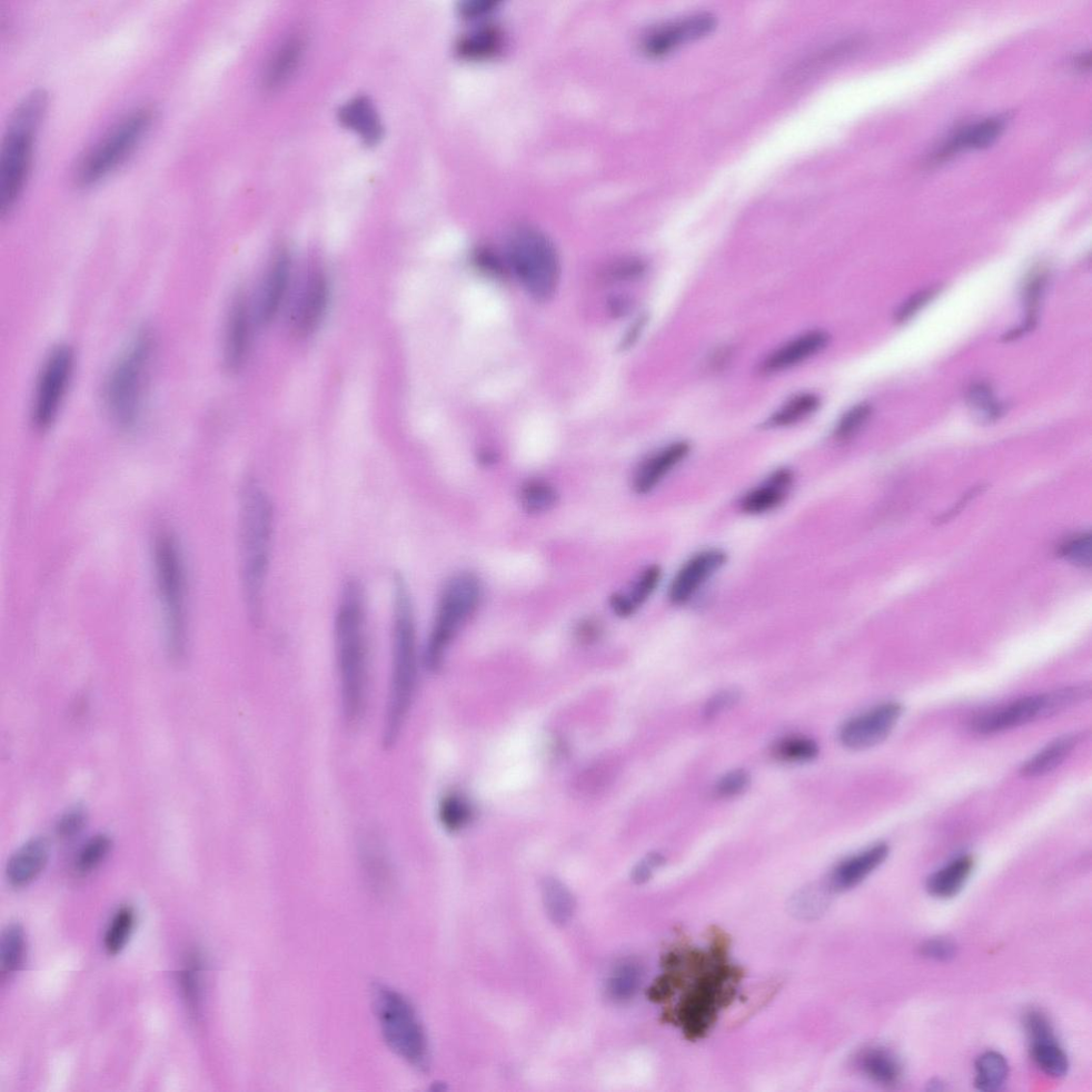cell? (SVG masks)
<instances>
[{
  "label": "cell",
  "mask_w": 1092,
  "mask_h": 1092,
  "mask_svg": "<svg viewBox=\"0 0 1092 1092\" xmlns=\"http://www.w3.org/2000/svg\"><path fill=\"white\" fill-rule=\"evenodd\" d=\"M76 366L75 352L59 345L47 354L39 370L32 401L31 418L37 430L45 431L55 424L71 389Z\"/></svg>",
  "instance_id": "cell-12"
},
{
  "label": "cell",
  "mask_w": 1092,
  "mask_h": 1092,
  "mask_svg": "<svg viewBox=\"0 0 1092 1092\" xmlns=\"http://www.w3.org/2000/svg\"><path fill=\"white\" fill-rule=\"evenodd\" d=\"M507 255L511 271L533 299L551 300L561 275L559 254L551 238L537 227L520 225L509 237Z\"/></svg>",
  "instance_id": "cell-7"
},
{
  "label": "cell",
  "mask_w": 1092,
  "mask_h": 1092,
  "mask_svg": "<svg viewBox=\"0 0 1092 1092\" xmlns=\"http://www.w3.org/2000/svg\"><path fill=\"white\" fill-rule=\"evenodd\" d=\"M544 905L550 919L556 925L564 926L571 921L575 900L563 883L555 878L544 880L542 887Z\"/></svg>",
  "instance_id": "cell-32"
},
{
  "label": "cell",
  "mask_w": 1092,
  "mask_h": 1092,
  "mask_svg": "<svg viewBox=\"0 0 1092 1092\" xmlns=\"http://www.w3.org/2000/svg\"><path fill=\"white\" fill-rule=\"evenodd\" d=\"M819 746L816 741L808 738L791 737L783 739L773 744V757L782 762L803 763L816 759L819 756Z\"/></svg>",
  "instance_id": "cell-39"
},
{
  "label": "cell",
  "mask_w": 1092,
  "mask_h": 1092,
  "mask_svg": "<svg viewBox=\"0 0 1092 1092\" xmlns=\"http://www.w3.org/2000/svg\"><path fill=\"white\" fill-rule=\"evenodd\" d=\"M662 580V570L657 564L649 565L635 580L628 592H615L610 599V607L620 618H629L642 607L657 591Z\"/></svg>",
  "instance_id": "cell-24"
},
{
  "label": "cell",
  "mask_w": 1092,
  "mask_h": 1092,
  "mask_svg": "<svg viewBox=\"0 0 1092 1092\" xmlns=\"http://www.w3.org/2000/svg\"><path fill=\"white\" fill-rule=\"evenodd\" d=\"M920 950L923 957L935 961H949L957 952L954 943L945 938L930 939L923 943Z\"/></svg>",
  "instance_id": "cell-53"
},
{
  "label": "cell",
  "mask_w": 1092,
  "mask_h": 1092,
  "mask_svg": "<svg viewBox=\"0 0 1092 1092\" xmlns=\"http://www.w3.org/2000/svg\"><path fill=\"white\" fill-rule=\"evenodd\" d=\"M750 774L746 770L737 769L724 774L715 786V795L719 798H733L740 796L750 786Z\"/></svg>",
  "instance_id": "cell-47"
},
{
  "label": "cell",
  "mask_w": 1092,
  "mask_h": 1092,
  "mask_svg": "<svg viewBox=\"0 0 1092 1092\" xmlns=\"http://www.w3.org/2000/svg\"><path fill=\"white\" fill-rule=\"evenodd\" d=\"M49 851V844L44 838H35L25 843L8 861L6 876L9 885L15 889L32 885L45 870Z\"/></svg>",
  "instance_id": "cell-21"
},
{
  "label": "cell",
  "mask_w": 1092,
  "mask_h": 1092,
  "mask_svg": "<svg viewBox=\"0 0 1092 1092\" xmlns=\"http://www.w3.org/2000/svg\"><path fill=\"white\" fill-rule=\"evenodd\" d=\"M498 0H468L461 5V13L466 17L481 16L492 12Z\"/></svg>",
  "instance_id": "cell-55"
},
{
  "label": "cell",
  "mask_w": 1092,
  "mask_h": 1092,
  "mask_svg": "<svg viewBox=\"0 0 1092 1092\" xmlns=\"http://www.w3.org/2000/svg\"><path fill=\"white\" fill-rule=\"evenodd\" d=\"M741 697L738 689H726L715 694L704 708V718L707 720L717 718L720 714L737 707Z\"/></svg>",
  "instance_id": "cell-49"
},
{
  "label": "cell",
  "mask_w": 1092,
  "mask_h": 1092,
  "mask_svg": "<svg viewBox=\"0 0 1092 1092\" xmlns=\"http://www.w3.org/2000/svg\"><path fill=\"white\" fill-rule=\"evenodd\" d=\"M47 95L34 91L19 102L9 121L0 148V216L14 211L31 172L34 144L46 112Z\"/></svg>",
  "instance_id": "cell-5"
},
{
  "label": "cell",
  "mask_w": 1092,
  "mask_h": 1092,
  "mask_svg": "<svg viewBox=\"0 0 1092 1092\" xmlns=\"http://www.w3.org/2000/svg\"><path fill=\"white\" fill-rule=\"evenodd\" d=\"M902 714L900 704L887 702L848 720L840 731L841 742L851 750H866L886 741Z\"/></svg>",
  "instance_id": "cell-13"
},
{
  "label": "cell",
  "mask_w": 1092,
  "mask_h": 1092,
  "mask_svg": "<svg viewBox=\"0 0 1092 1092\" xmlns=\"http://www.w3.org/2000/svg\"><path fill=\"white\" fill-rule=\"evenodd\" d=\"M503 43L504 37L500 28L481 26L462 37L458 51L464 57L481 59L500 52Z\"/></svg>",
  "instance_id": "cell-30"
},
{
  "label": "cell",
  "mask_w": 1092,
  "mask_h": 1092,
  "mask_svg": "<svg viewBox=\"0 0 1092 1092\" xmlns=\"http://www.w3.org/2000/svg\"><path fill=\"white\" fill-rule=\"evenodd\" d=\"M728 560L720 549H708L693 555L675 574L668 598L674 605L689 603Z\"/></svg>",
  "instance_id": "cell-15"
},
{
  "label": "cell",
  "mask_w": 1092,
  "mask_h": 1092,
  "mask_svg": "<svg viewBox=\"0 0 1092 1092\" xmlns=\"http://www.w3.org/2000/svg\"><path fill=\"white\" fill-rule=\"evenodd\" d=\"M690 453V445L681 441L648 456L633 476L632 488L635 493H651L667 476L681 464Z\"/></svg>",
  "instance_id": "cell-18"
},
{
  "label": "cell",
  "mask_w": 1092,
  "mask_h": 1092,
  "mask_svg": "<svg viewBox=\"0 0 1092 1092\" xmlns=\"http://www.w3.org/2000/svg\"><path fill=\"white\" fill-rule=\"evenodd\" d=\"M480 458H481V461L483 462L484 464L494 463V461L496 459L494 453L486 452V451H484L481 454Z\"/></svg>",
  "instance_id": "cell-59"
},
{
  "label": "cell",
  "mask_w": 1092,
  "mask_h": 1092,
  "mask_svg": "<svg viewBox=\"0 0 1092 1092\" xmlns=\"http://www.w3.org/2000/svg\"><path fill=\"white\" fill-rule=\"evenodd\" d=\"M967 402L972 413L981 423H994L1005 413V405L996 400L991 386L985 382H977L970 386Z\"/></svg>",
  "instance_id": "cell-37"
},
{
  "label": "cell",
  "mask_w": 1092,
  "mask_h": 1092,
  "mask_svg": "<svg viewBox=\"0 0 1092 1092\" xmlns=\"http://www.w3.org/2000/svg\"><path fill=\"white\" fill-rule=\"evenodd\" d=\"M859 1066L863 1074L882 1086H897L902 1078L899 1059L887 1049L867 1050L859 1059Z\"/></svg>",
  "instance_id": "cell-27"
},
{
  "label": "cell",
  "mask_w": 1092,
  "mask_h": 1092,
  "mask_svg": "<svg viewBox=\"0 0 1092 1092\" xmlns=\"http://www.w3.org/2000/svg\"><path fill=\"white\" fill-rule=\"evenodd\" d=\"M329 301V286L325 275L320 272L312 273L298 298L293 312V329L298 336L307 337L320 326Z\"/></svg>",
  "instance_id": "cell-17"
},
{
  "label": "cell",
  "mask_w": 1092,
  "mask_h": 1092,
  "mask_svg": "<svg viewBox=\"0 0 1092 1092\" xmlns=\"http://www.w3.org/2000/svg\"><path fill=\"white\" fill-rule=\"evenodd\" d=\"M113 849V840L107 835H97L89 840L76 859V870L84 873L92 872L107 859Z\"/></svg>",
  "instance_id": "cell-41"
},
{
  "label": "cell",
  "mask_w": 1092,
  "mask_h": 1092,
  "mask_svg": "<svg viewBox=\"0 0 1092 1092\" xmlns=\"http://www.w3.org/2000/svg\"><path fill=\"white\" fill-rule=\"evenodd\" d=\"M1060 558L1081 568H1089L1092 561V537L1081 533L1060 546Z\"/></svg>",
  "instance_id": "cell-44"
},
{
  "label": "cell",
  "mask_w": 1092,
  "mask_h": 1092,
  "mask_svg": "<svg viewBox=\"0 0 1092 1092\" xmlns=\"http://www.w3.org/2000/svg\"><path fill=\"white\" fill-rule=\"evenodd\" d=\"M716 26V17L708 13L680 16L655 26L645 34L641 47L650 56L666 55L682 44L710 34Z\"/></svg>",
  "instance_id": "cell-14"
},
{
  "label": "cell",
  "mask_w": 1092,
  "mask_h": 1092,
  "mask_svg": "<svg viewBox=\"0 0 1092 1092\" xmlns=\"http://www.w3.org/2000/svg\"><path fill=\"white\" fill-rule=\"evenodd\" d=\"M631 309L632 301L630 300V298L622 295L612 296L610 298L609 311L612 315V317H614V319H621V317L628 315Z\"/></svg>",
  "instance_id": "cell-57"
},
{
  "label": "cell",
  "mask_w": 1092,
  "mask_h": 1092,
  "mask_svg": "<svg viewBox=\"0 0 1092 1092\" xmlns=\"http://www.w3.org/2000/svg\"><path fill=\"white\" fill-rule=\"evenodd\" d=\"M392 671L384 722V747L399 740L408 718L419 675L418 639L408 583L401 574L393 579Z\"/></svg>",
  "instance_id": "cell-1"
},
{
  "label": "cell",
  "mask_w": 1092,
  "mask_h": 1092,
  "mask_svg": "<svg viewBox=\"0 0 1092 1092\" xmlns=\"http://www.w3.org/2000/svg\"><path fill=\"white\" fill-rule=\"evenodd\" d=\"M440 818L443 825L449 830L455 831L466 825L471 818V809L461 797L451 795L441 804Z\"/></svg>",
  "instance_id": "cell-45"
},
{
  "label": "cell",
  "mask_w": 1092,
  "mask_h": 1092,
  "mask_svg": "<svg viewBox=\"0 0 1092 1092\" xmlns=\"http://www.w3.org/2000/svg\"><path fill=\"white\" fill-rule=\"evenodd\" d=\"M1007 118L1002 116L988 117L984 121L968 126L941 148L936 158H947L966 148H984L994 143L1004 131Z\"/></svg>",
  "instance_id": "cell-25"
},
{
  "label": "cell",
  "mask_w": 1092,
  "mask_h": 1092,
  "mask_svg": "<svg viewBox=\"0 0 1092 1092\" xmlns=\"http://www.w3.org/2000/svg\"><path fill=\"white\" fill-rule=\"evenodd\" d=\"M647 264L640 258H625L611 265L605 272V279L611 282H627L639 279L647 272Z\"/></svg>",
  "instance_id": "cell-46"
},
{
  "label": "cell",
  "mask_w": 1092,
  "mask_h": 1092,
  "mask_svg": "<svg viewBox=\"0 0 1092 1092\" xmlns=\"http://www.w3.org/2000/svg\"><path fill=\"white\" fill-rule=\"evenodd\" d=\"M250 335L249 306L243 295H236L227 312L224 330L223 361L228 372L243 369L249 353Z\"/></svg>",
  "instance_id": "cell-16"
},
{
  "label": "cell",
  "mask_w": 1092,
  "mask_h": 1092,
  "mask_svg": "<svg viewBox=\"0 0 1092 1092\" xmlns=\"http://www.w3.org/2000/svg\"><path fill=\"white\" fill-rule=\"evenodd\" d=\"M154 567L168 649L175 661H181L187 648V574L181 545L173 534L163 533L156 538Z\"/></svg>",
  "instance_id": "cell-6"
},
{
  "label": "cell",
  "mask_w": 1092,
  "mask_h": 1092,
  "mask_svg": "<svg viewBox=\"0 0 1092 1092\" xmlns=\"http://www.w3.org/2000/svg\"><path fill=\"white\" fill-rule=\"evenodd\" d=\"M1079 739L1078 734H1072L1052 741L1025 764L1021 773L1026 777H1040L1055 770L1075 750Z\"/></svg>",
  "instance_id": "cell-28"
},
{
  "label": "cell",
  "mask_w": 1092,
  "mask_h": 1092,
  "mask_svg": "<svg viewBox=\"0 0 1092 1092\" xmlns=\"http://www.w3.org/2000/svg\"><path fill=\"white\" fill-rule=\"evenodd\" d=\"M648 315L642 314L637 321L633 323V325L630 326V329L623 336V339L619 345V350L621 351H627L631 350L632 347L637 343L642 331L644 330L645 325H647L648 324Z\"/></svg>",
  "instance_id": "cell-54"
},
{
  "label": "cell",
  "mask_w": 1092,
  "mask_h": 1092,
  "mask_svg": "<svg viewBox=\"0 0 1092 1092\" xmlns=\"http://www.w3.org/2000/svg\"><path fill=\"white\" fill-rule=\"evenodd\" d=\"M1031 1057L1047 1076L1062 1078L1068 1074L1069 1059L1056 1039L1030 1042Z\"/></svg>",
  "instance_id": "cell-36"
},
{
  "label": "cell",
  "mask_w": 1092,
  "mask_h": 1092,
  "mask_svg": "<svg viewBox=\"0 0 1092 1092\" xmlns=\"http://www.w3.org/2000/svg\"><path fill=\"white\" fill-rule=\"evenodd\" d=\"M87 825V813L83 808H73L59 819L56 825L57 835L63 839H71L81 833Z\"/></svg>",
  "instance_id": "cell-50"
},
{
  "label": "cell",
  "mask_w": 1092,
  "mask_h": 1092,
  "mask_svg": "<svg viewBox=\"0 0 1092 1092\" xmlns=\"http://www.w3.org/2000/svg\"><path fill=\"white\" fill-rule=\"evenodd\" d=\"M600 627L599 624L592 620H585L580 623L578 628V635L580 639L585 641L594 640L599 637Z\"/></svg>",
  "instance_id": "cell-58"
},
{
  "label": "cell",
  "mask_w": 1092,
  "mask_h": 1092,
  "mask_svg": "<svg viewBox=\"0 0 1092 1092\" xmlns=\"http://www.w3.org/2000/svg\"><path fill=\"white\" fill-rule=\"evenodd\" d=\"M940 293L938 287H931L925 291H922L913 295L910 299L903 302L896 314V322L897 324L907 323L912 317H915L920 310L927 305L933 298Z\"/></svg>",
  "instance_id": "cell-51"
},
{
  "label": "cell",
  "mask_w": 1092,
  "mask_h": 1092,
  "mask_svg": "<svg viewBox=\"0 0 1092 1092\" xmlns=\"http://www.w3.org/2000/svg\"><path fill=\"white\" fill-rule=\"evenodd\" d=\"M291 274V257L289 254L280 253L268 270L258 297L256 317L261 324H271L279 313L289 291Z\"/></svg>",
  "instance_id": "cell-19"
},
{
  "label": "cell",
  "mask_w": 1092,
  "mask_h": 1092,
  "mask_svg": "<svg viewBox=\"0 0 1092 1092\" xmlns=\"http://www.w3.org/2000/svg\"><path fill=\"white\" fill-rule=\"evenodd\" d=\"M334 640L344 715L347 721L355 722L364 711L367 689L366 604L362 585L355 579L343 585Z\"/></svg>",
  "instance_id": "cell-3"
},
{
  "label": "cell",
  "mask_w": 1092,
  "mask_h": 1092,
  "mask_svg": "<svg viewBox=\"0 0 1092 1092\" xmlns=\"http://www.w3.org/2000/svg\"><path fill=\"white\" fill-rule=\"evenodd\" d=\"M820 406V399L812 393H802L793 396L776 413L770 416L766 423L767 429H779L795 425L816 413Z\"/></svg>",
  "instance_id": "cell-33"
},
{
  "label": "cell",
  "mask_w": 1092,
  "mask_h": 1092,
  "mask_svg": "<svg viewBox=\"0 0 1092 1092\" xmlns=\"http://www.w3.org/2000/svg\"><path fill=\"white\" fill-rule=\"evenodd\" d=\"M1025 1028L1030 1042L1056 1039L1053 1027L1049 1018L1039 1010H1029L1025 1015Z\"/></svg>",
  "instance_id": "cell-48"
},
{
  "label": "cell",
  "mask_w": 1092,
  "mask_h": 1092,
  "mask_svg": "<svg viewBox=\"0 0 1092 1092\" xmlns=\"http://www.w3.org/2000/svg\"><path fill=\"white\" fill-rule=\"evenodd\" d=\"M663 858L659 853H652L647 859L634 870L633 878L637 883H643L651 877L652 870L662 865Z\"/></svg>",
  "instance_id": "cell-56"
},
{
  "label": "cell",
  "mask_w": 1092,
  "mask_h": 1092,
  "mask_svg": "<svg viewBox=\"0 0 1092 1092\" xmlns=\"http://www.w3.org/2000/svg\"><path fill=\"white\" fill-rule=\"evenodd\" d=\"M346 125L355 129L367 141L375 142L380 136L378 117L366 98H356L347 104L341 113Z\"/></svg>",
  "instance_id": "cell-35"
},
{
  "label": "cell",
  "mask_w": 1092,
  "mask_h": 1092,
  "mask_svg": "<svg viewBox=\"0 0 1092 1092\" xmlns=\"http://www.w3.org/2000/svg\"><path fill=\"white\" fill-rule=\"evenodd\" d=\"M473 263L478 270L486 275L495 277V279H503L506 275V268L503 261L498 254L488 249V247H480L473 254Z\"/></svg>",
  "instance_id": "cell-52"
},
{
  "label": "cell",
  "mask_w": 1092,
  "mask_h": 1092,
  "mask_svg": "<svg viewBox=\"0 0 1092 1092\" xmlns=\"http://www.w3.org/2000/svg\"><path fill=\"white\" fill-rule=\"evenodd\" d=\"M136 924V915L132 907L125 906L116 912L106 930L104 946L109 955L121 952L132 937Z\"/></svg>",
  "instance_id": "cell-38"
},
{
  "label": "cell",
  "mask_w": 1092,
  "mask_h": 1092,
  "mask_svg": "<svg viewBox=\"0 0 1092 1092\" xmlns=\"http://www.w3.org/2000/svg\"><path fill=\"white\" fill-rule=\"evenodd\" d=\"M26 935L22 925L12 923L2 933L0 941V966L3 977L12 976L24 966L26 959Z\"/></svg>",
  "instance_id": "cell-29"
},
{
  "label": "cell",
  "mask_w": 1092,
  "mask_h": 1092,
  "mask_svg": "<svg viewBox=\"0 0 1092 1092\" xmlns=\"http://www.w3.org/2000/svg\"><path fill=\"white\" fill-rule=\"evenodd\" d=\"M481 599L482 585L473 573L456 574L446 583L426 642L424 663L427 669L436 672L442 668L446 652L478 611Z\"/></svg>",
  "instance_id": "cell-8"
},
{
  "label": "cell",
  "mask_w": 1092,
  "mask_h": 1092,
  "mask_svg": "<svg viewBox=\"0 0 1092 1092\" xmlns=\"http://www.w3.org/2000/svg\"><path fill=\"white\" fill-rule=\"evenodd\" d=\"M975 861L969 856L952 860L927 880V891L933 897L948 899L959 895L971 876Z\"/></svg>",
  "instance_id": "cell-26"
},
{
  "label": "cell",
  "mask_w": 1092,
  "mask_h": 1092,
  "mask_svg": "<svg viewBox=\"0 0 1092 1092\" xmlns=\"http://www.w3.org/2000/svg\"><path fill=\"white\" fill-rule=\"evenodd\" d=\"M887 844H876L844 862L832 872L830 887L835 891L855 888L877 870L889 856Z\"/></svg>",
  "instance_id": "cell-22"
},
{
  "label": "cell",
  "mask_w": 1092,
  "mask_h": 1092,
  "mask_svg": "<svg viewBox=\"0 0 1092 1092\" xmlns=\"http://www.w3.org/2000/svg\"><path fill=\"white\" fill-rule=\"evenodd\" d=\"M519 502L526 513L542 514L556 507L559 502V493L549 481L529 480L521 485Z\"/></svg>",
  "instance_id": "cell-31"
},
{
  "label": "cell",
  "mask_w": 1092,
  "mask_h": 1092,
  "mask_svg": "<svg viewBox=\"0 0 1092 1092\" xmlns=\"http://www.w3.org/2000/svg\"><path fill=\"white\" fill-rule=\"evenodd\" d=\"M793 483V473L790 469L774 471L757 488L752 489L741 501L744 513L760 515L779 507L787 500Z\"/></svg>",
  "instance_id": "cell-23"
},
{
  "label": "cell",
  "mask_w": 1092,
  "mask_h": 1092,
  "mask_svg": "<svg viewBox=\"0 0 1092 1092\" xmlns=\"http://www.w3.org/2000/svg\"><path fill=\"white\" fill-rule=\"evenodd\" d=\"M273 532L274 509L271 496L256 481H246L240 508L241 577L247 615L253 623H260L263 618Z\"/></svg>",
  "instance_id": "cell-2"
},
{
  "label": "cell",
  "mask_w": 1092,
  "mask_h": 1092,
  "mask_svg": "<svg viewBox=\"0 0 1092 1092\" xmlns=\"http://www.w3.org/2000/svg\"><path fill=\"white\" fill-rule=\"evenodd\" d=\"M374 997L386 1044L410 1065L425 1068L429 1061V1042L410 1002L399 992L384 986H377Z\"/></svg>",
  "instance_id": "cell-10"
},
{
  "label": "cell",
  "mask_w": 1092,
  "mask_h": 1092,
  "mask_svg": "<svg viewBox=\"0 0 1092 1092\" xmlns=\"http://www.w3.org/2000/svg\"><path fill=\"white\" fill-rule=\"evenodd\" d=\"M829 341L830 336L825 331L814 330L804 333L770 353L761 363L759 372L767 376L792 369L826 349Z\"/></svg>",
  "instance_id": "cell-20"
},
{
  "label": "cell",
  "mask_w": 1092,
  "mask_h": 1092,
  "mask_svg": "<svg viewBox=\"0 0 1092 1092\" xmlns=\"http://www.w3.org/2000/svg\"><path fill=\"white\" fill-rule=\"evenodd\" d=\"M155 347L153 333L139 330L108 372L104 405L118 429L133 431L143 421Z\"/></svg>",
  "instance_id": "cell-4"
},
{
  "label": "cell",
  "mask_w": 1092,
  "mask_h": 1092,
  "mask_svg": "<svg viewBox=\"0 0 1092 1092\" xmlns=\"http://www.w3.org/2000/svg\"><path fill=\"white\" fill-rule=\"evenodd\" d=\"M872 413L870 403H863L853 406L842 416L835 430V438L840 442H846L853 438L867 424Z\"/></svg>",
  "instance_id": "cell-43"
},
{
  "label": "cell",
  "mask_w": 1092,
  "mask_h": 1092,
  "mask_svg": "<svg viewBox=\"0 0 1092 1092\" xmlns=\"http://www.w3.org/2000/svg\"><path fill=\"white\" fill-rule=\"evenodd\" d=\"M642 979L640 967L634 962H625L613 972L609 982L611 998L625 1001L637 995Z\"/></svg>",
  "instance_id": "cell-40"
},
{
  "label": "cell",
  "mask_w": 1092,
  "mask_h": 1092,
  "mask_svg": "<svg viewBox=\"0 0 1092 1092\" xmlns=\"http://www.w3.org/2000/svg\"><path fill=\"white\" fill-rule=\"evenodd\" d=\"M1090 696V688L1085 685L1035 694L1021 698L984 714L971 722V729L981 736H990L1015 729L1024 724L1053 716Z\"/></svg>",
  "instance_id": "cell-11"
},
{
  "label": "cell",
  "mask_w": 1092,
  "mask_h": 1092,
  "mask_svg": "<svg viewBox=\"0 0 1092 1092\" xmlns=\"http://www.w3.org/2000/svg\"><path fill=\"white\" fill-rule=\"evenodd\" d=\"M201 968L200 961L192 957L180 973V985L187 1008L192 1015H198L201 1006Z\"/></svg>",
  "instance_id": "cell-42"
},
{
  "label": "cell",
  "mask_w": 1092,
  "mask_h": 1092,
  "mask_svg": "<svg viewBox=\"0 0 1092 1092\" xmlns=\"http://www.w3.org/2000/svg\"><path fill=\"white\" fill-rule=\"evenodd\" d=\"M975 1086L980 1091L999 1090L1008 1077V1064L1004 1056L995 1051L981 1054L975 1062Z\"/></svg>",
  "instance_id": "cell-34"
},
{
  "label": "cell",
  "mask_w": 1092,
  "mask_h": 1092,
  "mask_svg": "<svg viewBox=\"0 0 1092 1092\" xmlns=\"http://www.w3.org/2000/svg\"><path fill=\"white\" fill-rule=\"evenodd\" d=\"M150 108H139L126 115L92 145L78 162L75 181L88 187L101 182L131 156L153 124Z\"/></svg>",
  "instance_id": "cell-9"
}]
</instances>
